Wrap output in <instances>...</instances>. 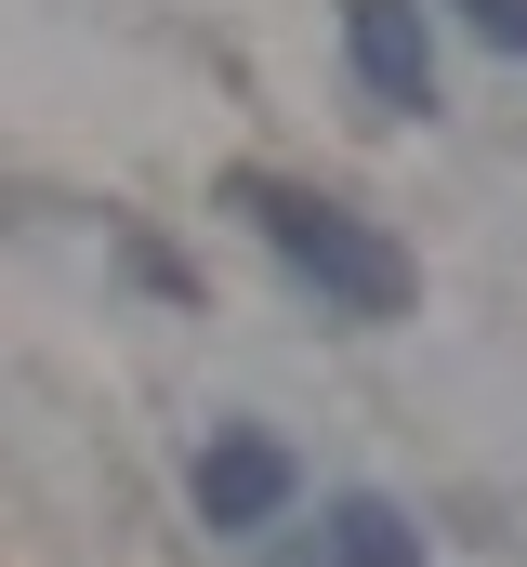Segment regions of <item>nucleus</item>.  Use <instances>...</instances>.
<instances>
[{"label": "nucleus", "instance_id": "f257e3e1", "mask_svg": "<svg viewBox=\"0 0 527 567\" xmlns=\"http://www.w3.org/2000/svg\"><path fill=\"white\" fill-rule=\"evenodd\" d=\"M225 198L251 212V238L277 251V265H290V290H317V317H356V330L409 317L422 265L395 251L370 212H343V198H317V185H277V172H238Z\"/></svg>", "mask_w": 527, "mask_h": 567}, {"label": "nucleus", "instance_id": "f03ea898", "mask_svg": "<svg viewBox=\"0 0 527 567\" xmlns=\"http://www.w3.org/2000/svg\"><path fill=\"white\" fill-rule=\"evenodd\" d=\"M343 66L383 120H435V27L422 0H343Z\"/></svg>", "mask_w": 527, "mask_h": 567}, {"label": "nucleus", "instance_id": "7ed1b4c3", "mask_svg": "<svg viewBox=\"0 0 527 567\" xmlns=\"http://www.w3.org/2000/svg\"><path fill=\"white\" fill-rule=\"evenodd\" d=\"M198 528H225V542H251V528H277L290 515V488H303V462L277 449V435H251V423H225L211 449H198Z\"/></svg>", "mask_w": 527, "mask_h": 567}, {"label": "nucleus", "instance_id": "20e7f679", "mask_svg": "<svg viewBox=\"0 0 527 567\" xmlns=\"http://www.w3.org/2000/svg\"><path fill=\"white\" fill-rule=\"evenodd\" d=\"M317 567H422V528L395 515L383 488H356V502L317 515Z\"/></svg>", "mask_w": 527, "mask_h": 567}, {"label": "nucleus", "instance_id": "39448f33", "mask_svg": "<svg viewBox=\"0 0 527 567\" xmlns=\"http://www.w3.org/2000/svg\"><path fill=\"white\" fill-rule=\"evenodd\" d=\"M448 13H462L488 53H527V0H448Z\"/></svg>", "mask_w": 527, "mask_h": 567}]
</instances>
